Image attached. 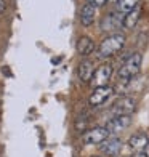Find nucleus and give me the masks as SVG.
<instances>
[{"instance_id": "f257e3e1", "label": "nucleus", "mask_w": 149, "mask_h": 157, "mask_svg": "<svg viewBox=\"0 0 149 157\" xmlns=\"http://www.w3.org/2000/svg\"><path fill=\"white\" fill-rule=\"evenodd\" d=\"M125 45V35L124 34H111L109 37H106L98 47V58L106 59L111 56L117 55Z\"/></svg>"}, {"instance_id": "f03ea898", "label": "nucleus", "mask_w": 149, "mask_h": 157, "mask_svg": "<svg viewBox=\"0 0 149 157\" xmlns=\"http://www.w3.org/2000/svg\"><path fill=\"white\" fill-rule=\"evenodd\" d=\"M141 64H143V55L141 53H133L128 58L124 61V64L120 66L117 71V75L120 78V82H130L132 78H135L139 71H141Z\"/></svg>"}, {"instance_id": "7ed1b4c3", "label": "nucleus", "mask_w": 149, "mask_h": 157, "mask_svg": "<svg viewBox=\"0 0 149 157\" xmlns=\"http://www.w3.org/2000/svg\"><path fill=\"white\" fill-rule=\"evenodd\" d=\"M112 75H114V67H112L111 63H103L101 66H98L95 69V74L91 77V85L93 88H98V87H108Z\"/></svg>"}, {"instance_id": "20e7f679", "label": "nucleus", "mask_w": 149, "mask_h": 157, "mask_svg": "<svg viewBox=\"0 0 149 157\" xmlns=\"http://www.w3.org/2000/svg\"><path fill=\"white\" fill-rule=\"evenodd\" d=\"M136 99H135L133 96H120L117 101L114 103V106H112V116L117 117V116H132V114L136 111Z\"/></svg>"}, {"instance_id": "39448f33", "label": "nucleus", "mask_w": 149, "mask_h": 157, "mask_svg": "<svg viewBox=\"0 0 149 157\" xmlns=\"http://www.w3.org/2000/svg\"><path fill=\"white\" fill-rule=\"evenodd\" d=\"M109 130L106 127H95V128H90L83 133V143L87 144H103V143L109 138Z\"/></svg>"}, {"instance_id": "423d86ee", "label": "nucleus", "mask_w": 149, "mask_h": 157, "mask_svg": "<svg viewBox=\"0 0 149 157\" xmlns=\"http://www.w3.org/2000/svg\"><path fill=\"white\" fill-rule=\"evenodd\" d=\"M120 27H124V15L120 13H108L99 23V29L103 32H116Z\"/></svg>"}, {"instance_id": "0eeeda50", "label": "nucleus", "mask_w": 149, "mask_h": 157, "mask_svg": "<svg viewBox=\"0 0 149 157\" xmlns=\"http://www.w3.org/2000/svg\"><path fill=\"white\" fill-rule=\"evenodd\" d=\"M114 87H98V88H95L93 91H91V95H90V98H88V103L91 104V106H101V104H104L108 99L114 95Z\"/></svg>"}, {"instance_id": "6e6552de", "label": "nucleus", "mask_w": 149, "mask_h": 157, "mask_svg": "<svg viewBox=\"0 0 149 157\" xmlns=\"http://www.w3.org/2000/svg\"><path fill=\"white\" fill-rule=\"evenodd\" d=\"M130 124H132V116H117V117H112L106 124V128L109 130L111 135H119L124 130H127Z\"/></svg>"}, {"instance_id": "1a4fd4ad", "label": "nucleus", "mask_w": 149, "mask_h": 157, "mask_svg": "<svg viewBox=\"0 0 149 157\" xmlns=\"http://www.w3.org/2000/svg\"><path fill=\"white\" fill-rule=\"evenodd\" d=\"M99 151H101L104 155L108 157H117L120 152H122V147H124V143L120 141L119 138H108L103 144H99Z\"/></svg>"}, {"instance_id": "9d476101", "label": "nucleus", "mask_w": 149, "mask_h": 157, "mask_svg": "<svg viewBox=\"0 0 149 157\" xmlns=\"http://www.w3.org/2000/svg\"><path fill=\"white\" fill-rule=\"evenodd\" d=\"M79 19L82 26H91L96 19V8L91 3H83L79 11Z\"/></svg>"}, {"instance_id": "9b49d317", "label": "nucleus", "mask_w": 149, "mask_h": 157, "mask_svg": "<svg viewBox=\"0 0 149 157\" xmlns=\"http://www.w3.org/2000/svg\"><path fill=\"white\" fill-rule=\"evenodd\" d=\"M75 48H77V53H79L80 56L87 58V56H90L91 53L95 52L96 45H95L93 39H90L88 35H82V37H79V40H77Z\"/></svg>"}, {"instance_id": "f8f14e48", "label": "nucleus", "mask_w": 149, "mask_h": 157, "mask_svg": "<svg viewBox=\"0 0 149 157\" xmlns=\"http://www.w3.org/2000/svg\"><path fill=\"white\" fill-rule=\"evenodd\" d=\"M95 69H96L95 64L90 59H83V61H80L79 67H77V75H79V78L83 83H87L91 80V77L95 74Z\"/></svg>"}, {"instance_id": "ddd939ff", "label": "nucleus", "mask_w": 149, "mask_h": 157, "mask_svg": "<svg viewBox=\"0 0 149 157\" xmlns=\"http://www.w3.org/2000/svg\"><path fill=\"white\" fill-rule=\"evenodd\" d=\"M149 144V138L144 133H133L128 138V146L132 147V151L139 154L141 151H144V147Z\"/></svg>"}, {"instance_id": "4468645a", "label": "nucleus", "mask_w": 149, "mask_h": 157, "mask_svg": "<svg viewBox=\"0 0 149 157\" xmlns=\"http://www.w3.org/2000/svg\"><path fill=\"white\" fill-rule=\"evenodd\" d=\"M141 13H143V6H139V5L135 10H132L130 13H127L124 16V27L125 29H133V27L138 24V21L141 18Z\"/></svg>"}, {"instance_id": "2eb2a0df", "label": "nucleus", "mask_w": 149, "mask_h": 157, "mask_svg": "<svg viewBox=\"0 0 149 157\" xmlns=\"http://www.w3.org/2000/svg\"><path fill=\"white\" fill-rule=\"evenodd\" d=\"M139 5V0H119L117 2V11L120 15H127L132 10H135Z\"/></svg>"}, {"instance_id": "dca6fc26", "label": "nucleus", "mask_w": 149, "mask_h": 157, "mask_svg": "<svg viewBox=\"0 0 149 157\" xmlns=\"http://www.w3.org/2000/svg\"><path fill=\"white\" fill-rule=\"evenodd\" d=\"M87 125H88V119L87 117H79L75 120V130L77 132H80V133H85V128H87Z\"/></svg>"}, {"instance_id": "f3484780", "label": "nucleus", "mask_w": 149, "mask_h": 157, "mask_svg": "<svg viewBox=\"0 0 149 157\" xmlns=\"http://www.w3.org/2000/svg\"><path fill=\"white\" fill-rule=\"evenodd\" d=\"M108 2H109V0H88V3H91L95 8H96V6H98V8H99V6H104Z\"/></svg>"}, {"instance_id": "a211bd4d", "label": "nucleus", "mask_w": 149, "mask_h": 157, "mask_svg": "<svg viewBox=\"0 0 149 157\" xmlns=\"http://www.w3.org/2000/svg\"><path fill=\"white\" fill-rule=\"evenodd\" d=\"M136 157H149V144L144 147V151H141L139 154H136Z\"/></svg>"}, {"instance_id": "6ab92c4d", "label": "nucleus", "mask_w": 149, "mask_h": 157, "mask_svg": "<svg viewBox=\"0 0 149 157\" xmlns=\"http://www.w3.org/2000/svg\"><path fill=\"white\" fill-rule=\"evenodd\" d=\"M5 10H6V3H5V0H0V15H2V13H5Z\"/></svg>"}, {"instance_id": "aec40b11", "label": "nucleus", "mask_w": 149, "mask_h": 157, "mask_svg": "<svg viewBox=\"0 0 149 157\" xmlns=\"http://www.w3.org/2000/svg\"><path fill=\"white\" fill-rule=\"evenodd\" d=\"M93 157H98V155H93Z\"/></svg>"}]
</instances>
